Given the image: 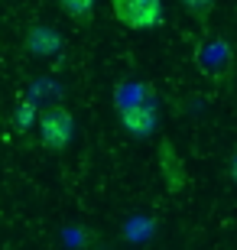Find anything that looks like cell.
<instances>
[{
  "mask_svg": "<svg viewBox=\"0 0 237 250\" xmlns=\"http://www.w3.org/2000/svg\"><path fill=\"white\" fill-rule=\"evenodd\" d=\"M228 176H231V182L237 186V149L228 156Z\"/></svg>",
  "mask_w": 237,
  "mask_h": 250,
  "instance_id": "9",
  "label": "cell"
},
{
  "mask_svg": "<svg viewBox=\"0 0 237 250\" xmlns=\"http://www.w3.org/2000/svg\"><path fill=\"white\" fill-rule=\"evenodd\" d=\"M36 127H39L43 146L52 149V153H65L75 143V137H78V124H75V114L68 107H49V111H43Z\"/></svg>",
  "mask_w": 237,
  "mask_h": 250,
  "instance_id": "1",
  "label": "cell"
},
{
  "mask_svg": "<svg viewBox=\"0 0 237 250\" xmlns=\"http://www.w3.org/2000/svg\"><path fill=\"white\" fill-rule=\"evenodd\" d=\"M159 172H163V179H166L169 195H179L189 186L185 163H182V156H179V149L172 146V140H163V143H159Z\"/></svg>",
  "mask_w": 237,
  "mask_h": 250,
  "instance_id": "4",
  "label": "cell"
},
{
  "mask_svg": "<svg viewBox=\"0 0 237 250\" xmlns=\"http://www.w3.org/2000/svg\"><path fill=\"white\" fill-rule=\"evenodd\" d=\"M156 124H159V111H156L153 101H130L127 107H120V127H124V133H130V137H150L156 130Z\"/></svg>",
  "mask_w": 237,
  "mask_h": 250,
  "instance_id": "3",
  "label": "cell"
},
{
  "mask_svg": "<svg viewBox=\"0 0 237 250\" xmlns=\"http://www.w3.org/2000/svg\"><path fill=\"white\" fill-rule=\"evenodd\" d=\"M110 13L127 29H153L163 23V0H110Z\"/></svg>",
  "mask_w": 237,
  "mask_h": 250,
  "instance_id": "2",
  "label": "cell"
},
{
  "mask_svg": "<svg viewBox=\"0 0 237 250\" xmlns=\"http://www.w3.org/2000/svg\"><path fill=\"white\" fill-rule=\"evenodd\" d=\"M179 3H182V7L189 10V13H192L195 20H205V17L211 13V10L218 7V0H179Z\"/></svg>",
  "mask_w": 237,
  "mask_h": 250,
  "instance_id": "8",
  "label": "cell"
},
{
  "mask_svg": "<svg viewBox=\"0 0 237 250\" xmlns=\"http://www.w3.org/2000/svg\"><path fill=\"white\" fill-rule=\"evenodd\" d=\"M55 3H59L72 20H91L94 7H98V0H55Z\"/></svg>",
  "mask_w": 237,
  "mask_h": 250,
  "instance_id": "6",
  "label": "cell"
},
{
  "mask_svg": "<svg viewBox=\"0 0 237 250\" xmlns=\"http://www.w3.org/2000/svg\"><path fill=\"white\" fill-rule=\"evenodd\" d=\"M26 49L33 56H43V59L59 56V52H62V36H59L52 26L36 23V26H29V33H26Z\"/></svg>",
  "mask_w": 237,
  "mask_h": 250,
  "instance_id": "5",
  "label": "cell"
},
{
  "mask_svg": "<svg viewBox=\"0 0 237 250\" xmlns=\"http://www.w3.org/2000/svg\"><path fill=\"white\" fill-rule=\"evenodd\" d=\"M13 124H17L20 130L36 127L39 117H36V107H33V101H20V104H17V111H13Z\"/></svg>",
  "mask_w": 237,
  "mask_h": 250,
  "instance_id": "7",
  "label": "cell"
}]
</instances>
